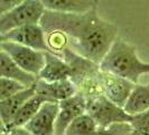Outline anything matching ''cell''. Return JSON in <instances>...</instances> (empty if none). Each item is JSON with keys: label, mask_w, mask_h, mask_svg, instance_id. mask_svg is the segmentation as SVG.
Instances as JSON below:
<instances>
[{"label": "cell", "mask_w": 149, "mask_h": 135, "mask_svg": "<svg viewBox=\"0 0 149 135\" xmlns=\"http://www.w3.org/2000/svg\"><path fill=\"white\" fill-rule=\"evenodd\" d=\"M46 103L44 98L42 97L40 95L35 94L33 97L28 99L22 108L19 109V112H17L15 120L11 123V125L7 128H2L3 132H7L9 129L14 127H22V126H26L27 123H29L31 118L38 112V110L40 109V107L44 105Z\"/></svg>", "instance_id": "17"}, {"label": "cell", "mask_w": 149, "mask_h": 135, "mask_svg": "<svg viewBox=\"0 0 149 135\" xmlns=\"http://www.w3.org/2000/svg\"><path fill=\"white\" fill-rule=\"evenodd\" d=\"M125 110L131 115H139L149 110V82L134 86L125 105Z\"/></svg>", "instance_id": "16"}, {"label": "cell", "mask_w": 149, "mask_h": 135, "mask_svg": "<svg viewBox=\"0 0 149 135\" xmlns=\"http://www.w3.org/2000/svg\"><path fill=\"white\" fill-rule=\"evenodd\" d=\"M58 112V103H45L25 127L33 135H55Z\"/></svg>", "instance_id": "9"}, {"label": "cell", "mask_w": 149, "mask_h": 135, "mask_svg": "<svg viewBox=\"0 0 149 135\" xmlns=\"http://www.w3.org/2000/svg\"><path fill=\"white\" fill-rule=\"evenodd\" d=\"M0 41L17 43L42 52H51L46 41V32L40 24L26 25L10 30L3 35H0Z\"/></svg>", "instance_id": "6"}, {"label": "cell", "mask_w": 149, "mask_h": 135, "mask_svg": "<svg viewBox=\"0 0 149 135\" xmlns=\"http://www.w3.org/2000/svg\"><path fill=\"white\" fill-rule=\"evenodd\" d=\"M58 104L60 112L56 120L55 135H65L72 123L86 112V97L81 92H77Z\"/></svg>", "instance_id": "8"}, {"label": "cell", "mask_w": 149, "mask_h": 135, "mask_svg": "<svg viewBox=\"0 0 149 135\" xmlns=\"http://www.w3.org/2000/svg\"><path fill=\"white\" fill-rule=\"evenodd\" d=\"M3 133L6 135H33L25 126H22V127H14L7 131V132H3Z\"/></svg>", "instance_id": "22"}, {"label": "cell", "mask_w": 149, "mask_h": 135, "mask_svg": "<svg viewBox=\"0 0 149 135\" xmlns=\"http://www.w3.org/2000/svg\"><path fill=\"white\" fill-rule=\"evenodd\" d=\"M45 13L40 0H25L17 7L0 14V35L26 25L40 24Z\"/></svg>", "instance_id": "4"}, {"label": "cell", "mask_w": 149, "mask_h": 135, "mask_svg": "<svg viewBox=\"0 0 149 135\" xmlns=\"http://www.w3.org/2000/svg\"><path fill=\"white\" fill-rule=\"evenodd\" d=\"M65 135H117V132L112 127L108 129L99 127L95 120L85 112L72 123Z\"/></svg>", "instance_id": "15"}, {"label": "cell", "mask_w": 149, "mask_h": 135, "mask_svg": "<svg viewBox=\"0 0 149 135\" xmlns=\"http://www.w3.org/2000/svg\"><path fill=\"white\" fill-rule=\"evenodd\" d=\"M71 68L62 56L52 52H45V65L38 75V79L46 82H56L71 79Z\"/></svg>", "instance_id": "11"}, {"label": "cell", "mask_w": 149, "mask_h": 135, "mask_svg": "<svg viewBox=\"0 0 149 135\" xmlns=\"http://www.w3.org/2000/svg\"><path fill=\"white\" fill-rule=\"evenodd\" d=\"M40 25L46 33L61 30L66 34L70 49L97 64L102 62L118 38L117 26L101 18L97 9L81 14L46 10Z\"/></svg>", "instance_id": "1"}, {"label": "cell", "mask_w": 149, "mask_h": 135, "mask_svg": "<svg viewBox=\"0 0 149 135\" xmlns=\"http://www.w3.org/2000/svg\"><path fill=\"white\" fill-rule=\"evenodd\" d=\"M26 88H28V87L24 86L22 83L18 82L16 80L1 77V80H0V100H5V99L14 96L22 90H25Z\"/></svg>", "instance_id": "20"}, {"label": "cell", "mask_w": 149, "mask_h": 135, "mask_svg": "<svg viewBox=\"0 0 149 135\" xmlns=\"http://www.w3.org/2000/svg\"><path fill=\"white\" fill-rule=\"evenodd\" d=\"M86 114L103 129L111 128L113 125H129L132 118L125 108L112 103L103 94L86 97Z\"/></svg>", "instance_id": "3"}, {"label": "cell", "mask_w": 149, "mask_h": 135, "mask_svg": "<svg viewBox=\"0 0 149 135\" xmlns=\"http://www.w3.org/2000/svg\"><path fill=\"white\" fill-rule=\"evenodd\" d=\"M95 1H97V0H95Z\"/></svg>", "instance_id": "24"}, {"label": "cell", "mask_w": 149, "mask_h": 135, "mask_svg": "<svg viewBox=\"0 0 149 135\" xmlns=\"http://www.w3.org/2000/svg\"><path fill=\"white\" fill-rule=\"evenodd\" d=\"M129 127L127 135H149V110L132 116Z\"/></svg>", "instance_id": "19"}, {"label": "cell", "mask_w": 149, "mask_h": 135, "mask_svg": "<svg viewBox=\"0 0 149 135\" xmlns=\"http://www.w3.org/2000/svg\"><path fill=\"white\" fill-rule=\"evenodd\" d=\"M100 68L104 72L125 78L136 84L141 75H149V63L139 59L137 47L120 37L116 39Z\"/></svg>", "instance_id": "2"}, {"label": "cell", "mask_w": 149, "mask_h": 135, "mask_svg": "<svg viewBox=\"0 0 149 135\" xmlns=\"http://www.w3.org/2000/svg\"><path fill=\"white\" fill-rule=\"evenodd\" d=\"M35 89L36 94L40 95L46 103H61L62 100H65L79 92L71 79L56 82H46L38 79L35 84Z\"/></svg>", "instance_id": "10"}, {"label": "cell", "mask_w": 149, "mask_h": 135, "mask_svg": "<svg viewBox=\"0 0 149 135\" xmlns=\"http://www.w3.org/2000/svg\"><path fill=\"white\" fill-rule=\"evenodd\" d=\"M0 73L2 78L16 80L26 87L35 86L38 80V77L25 71L3 50L0 51Z\"/></svg>", "instance_id": "13"}, {"label": "cell", "mask_w": 149, "mask_h": 135, "mask_svg": "<svg viewBox=\"0 0 149 135\" xmlns=\"http://www.w3.org/2000/svg\"><path fill=\"white\" fill-rule=\"evenodd\" d=\"M3 50L16 63L28 73L38 77L45 65V52L13 42H0Z\"/></svg>", "instance_id": "5"}, {"label": "cell", "mask_w": 149, "mask_h": 135, "mask_svg": "<svg viewBox=\"0 0 149 135\" xmlns=\"http://www.w3.org/2000/svg\"><path fill=\"white\" fill-rule=\"evenodd\" d=\"M46 41L51 52L60 56H62V52L65 49L70 47V41L67 35L61 30H52L46 33Z\"/></svg>", "instance_id": "18"}, {"label": "cell", "mask_w": 149, "mask_h": 135, "mask_svg": "<svg viewBox=\"0 0 149 135\" xmlns=\"http://www.w3.org/2000/svg\"><path fill=\"white\" fill-rule=\"evenodd\" d=\"M1 135H6V134H5V133H3V132H1Z\"/></svg>", "instance_id": "23"}, {"label": "cell", "mask_w": 149, "mask_h": 135, "mask_svg": "<svg viewBox=\"0 0 149 135\" xmlns=\"http://www.w3.org/2000/svg\"><path fill=\"white\" fill-rule=\"evenodd\" d=\"M100 89L108 99L120 107H125L130 94L132 92L136 83L129 81L109 72L101 70L100 72Z\"/></svg>", "instance_id": "7"}, {"label": "cell", "mask_w": 149, "mask_h": 135, "mask_svg": "<svg viewBox=\"0 0 149 135\" xmlns=\"http://www.w3.org/2000/svg\"><path fill=\"white\" fill-rule=\"evenodd\" d=\"M24 1L25 0H0V14L6 13L8 10L17 7Z\"/></svg>", "instance_id": "21"}, {"label": "cell", "mask_w": 149, "mask_h": 135, "mask_svg": "<svg viewBox=\"0 0 149 135\" xmlns=\"http://www.w3.org/2000/svg\"><path fill=\"white\" fill-rule=\"evenodd\" d=\"M47 11L81 14L97 9L95 0H40Z\"/></svg>", "instance_id": "14"}, {"label": "cell", "mask_w": 149, "mask_h": 135, "mask_svg": "<svg viewBox=\"0 0 149 135\" xmlns=\"http://www.w3.org/2000/svg\"><path fill=\"white\" fill-rule=\"evenodd\" d=\"M35 94H36V89H35V86H33L5 100H0V120H1L2 128H7L11 125L19 109Z\"/></svg>", "instance_id": "12"}]
</instances>
